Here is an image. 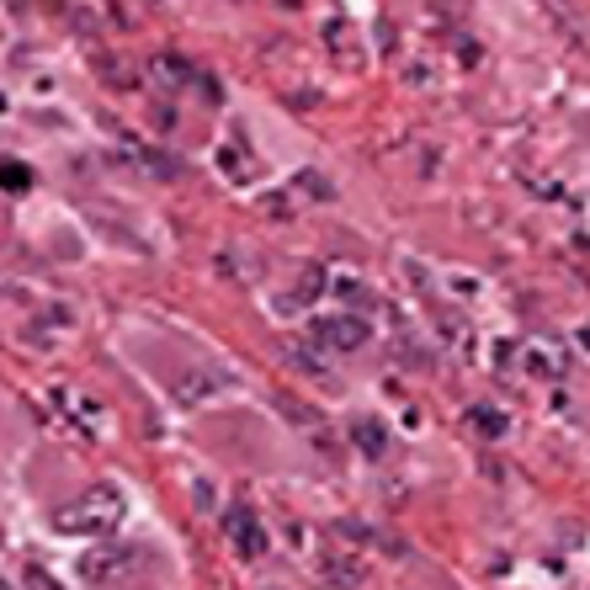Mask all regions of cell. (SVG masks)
Wrapping results in <instances>:
<instances>
[{
    "label": "cell",
    "instance_id": "7",
    "mask_svg": "<svg viewBox=\"0 0 590 590\" xmlns=\"http://www.w3.org/2000/svg\"><path fill=\"white\" fill-rule=\"evenodd\" d=\"M352 442L367 452V458H384V426L378 420H356L352 426Z\"/></svg>",
    "mask_w": 590,
    "mask_h": 590
},
{
    "label": "cell",
    "instance_id": "1",
    "mask_svg": "<svg viewBox=\"0 0 590 590\" xmlns=\"http://www.w3.org/2000/svg\"><path fill=\"white\" fill-rule=\"evenodd\" d=\"M122 516H128V501H122L118 484H90L81 501H69L60 516H54V527H60L64 537L96 543V537H112V532L122 527Z\"/></svg>",
    "mask_w": 590,
    "mask_h": 590
},
{
    "label": "cell",
    "instance_id": "10",
    "mask_svg": "<svg viewBox=\"0 0 590 590\" xmlns=\"http://www.w3.org/2000/svg\"><path fill=\"white\" fill-rule=\"evenodd\" d=\"M32 590H60L54 580H43V575H32Z\"/></svg>",
    "mask_w": 590,
    "mask_h": 590
},
{
    "label": "cell",
    "instance_id": "11",
    "mask_svg": "<svg viewBox=\"0 0 590 590\" xmlns=\"http://www.w3.org/2000/svg\"><path fill=\"white\" fill-rule=\"evenodd\" d=\"M0 590H11V586H6V580H0Z\"/></svg>",
    "mask_w": 590,
    "mask_h": 590
},
{
    "label": "cell",
    "instance_id": "8",
    "mask_svg": "<svg viewBox=\"0 0 590 590\" xmlns=\"http://www.w3.org/2000/svg\"><path fill=\"white\" fill-rule=\"evenodd\" d=\"M473 415H479V426H484V431H490V437H501V431H505L501 410H473Z\"/></svg>",
    "mask_w": 590,
    "mask_h": 590
},
{
    "label": "cell",
    "instance_id": "3",
    "mask_svg": "<svg viewBox=\"0 0 590 590\" xmlns=\"http://www.w3.org/2000/svg\"><path fill=\"white\" fill-rule=\"evenodd\" d=\"M367 335H373V330H367L362 314H325V320L309 325V341H314L320 352H362Z\"/></svg>",
    "mask_w": 590,
    "mask_h": 590
},
{
    "label": "cell",
    "instance_id": "6",
    "mask_svg": "<svg viewBox=\"0 0 590 590\" xmlns=\"http://www.w3.org/2000/svg\"><path fill=\"white\" fill-rule=\"evenodd\" d=\"M218 388H224V378H218V373H197V378H186V384L176 388V405H186V410H192V405H203L207 394H218Z\"/></svg>",
    "mask_w": 590,
    "mask_h": 590
},
{
    "label": "cell",
    "instance_id": "2",
    "mask_svg": "<svg viewBox=\"0 0 590 590\" xmlns=\"http://www.w3.org/2000/svg\"><path fill=\"white\" fill-rule=\"evenodd\" d=\"M139 559H144V554H139L133 543H90V554H81V580L107 590V586H118Z\"/></svg>",
    "mask_w": 590,
    "mask_h": 590
},
{
    "label": "cell",
    "instance_id": "5",
    "mask_svg": "<svg viewBox=\"0 0 590 590\" xmlns=\"http://www.w3.org/2000/svg\"><path fill=\"white\" fill-rule=\"evenodd\" d=\"M522 373H527V378H559V373H564L559 341H548V335H532V341H522Z\"/></svg>",
    "mask_w": 590,
    "mask_h": 590
},
{
    "label": "cell",
    "instance_id": "9",
    "mask_svg": "<svg viewBox=\"0 0 590 590\" xmlns=\"http://www.w3.org/2000/svg\"><path fill=\"white\" fill-rule=\"evenodd\" d=\"M6 181H11V186H28V171H22V165H0V186H6Z\"/></svg>",
    "mask_w": 590,
    "mask_h": 590
},
{
    "label": "cell",
    "instance_id": "4",
    "mask_svg": "<svg viewBox=\"0 0 590 590\" xmlns=\"http://www.w3.org/2000/svg\"><path fill=\"white\" fill-rule=\"evenodd\" d=\"M224 537L235 543L239 559L266 554V527H261V516H256L250 505H229V511H224Z\"/></svg>",
    "mask_w": 590,
    "mask_h": 590
}]
</instances>
